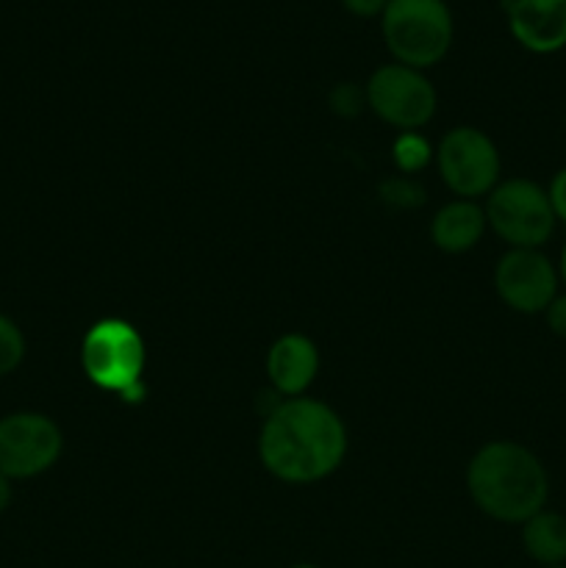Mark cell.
<instances>
[{
	"instance_id": "cell-10",
	"label": "cell",
	"mask_w": 566,
	"mask_h": 568,
	"mask_svg": "<svg viewBox=\"0 0 566 568\" xmlns=\"http://www.w3.org/2000/svg\"><path fill=\"white\" fill-rule=\"evenodd\" d=\"M508 31L538 55L566 48V0H503Z\"/></svg>"
},
{
	"instance_id": "cell-5",
	"label": "cell",
	"mask_w": 566,
	"mask_h": 568,
	"mask_svg": "<svg viewBox=\"0 0 566 568\" xmlns=\"http://www.w3.org/2000/svg\"><path fill=\"white\" fill-rule=\"evenodd\" d=\"M486 222L511 250H538L555 231V214L538 183L514 178L488 192Z\"/></svg>"
},
{
	"instance_id": "cell-12",
	"label": "cell",
	"mask_w": 566,
	"mask_h": 568,
	"mask_svg": "<svg viewBox=\"0 0 566 568\" xmlns=\"http://www.w3.org/2000/svg\"><path fill=\"white\" fill-rule=\"evenodd\" d=\"M486 225V211L481 205L472 200H455L433 216L431 236L444 253H466L481 242Z\"/></svg>"
},
{
	"instance_id": "cell-6",
	"label": "cell",
	"mask_w": 566,
	"mask_h": 568,
	"mask_svg": "<svg viewBox=\"0 0 566 568\" xmlns=\"http://www.w3.org/2000/svg\"><path fill=\"white\" fill-rule=\"evenodd\" d=\"M64 436L44 414H9L0 419V475L9 480H28L59 460Z\"/></svg>"
},
{
	"instance_id": "cell-21",
	"label": "cell",
	"mask_w": 566,
	"mask_h": 568,
	"mask_svg": "<svg viewBox=\"0 0 566 568\" xmlns=\"http://www.w3.org/2000/svg\"><path fill=\"white\" fill-rule=\"evenodd\" d=\"M11 505V480L0 475V514Z\"/></svg>"
},
{
	"instance_id": "cell-22",
	"label": "cell",
	"mask_w": 566,
	"mask_h": 568,
	"mask_svg": "<svg viewBox=\"0 0 566 568\" xmlns=\"http://www.w3.org/2000/svg\"><path fill=\"white\" fill-rule=\"evenodd\" d=\"M560 281L566 283V244H564V253H560V270H558Z\"/></svg>"
},
{
	"instance_id": "cell-8",
	"label": "cell",
	"mask_w": 566,
	"mask_h": 568,
	"mask_svg": "<svg viewBox=\"0 0 566 568\" xmlns=\"http://www.w3.org/2000/svg\"><path fill=\"white\" fill-rule=\"evenodd\" d=\"M438 172L458 197H481L499 181V153L477 128H455L438 144Z\"/></svg>"
},
{
	"instance_id": "cell-24",
	"label": "cell",
	"mask_w": 566,
	"mask_h": 568,
	"mask_svg": "<svg viewBox=\"0 0 566 568\" xmlns=\"http://www.w3.org/2000/svg\"><path fill=\"white\" fill-rule=\"evenodd\" d=\"M544 568H566V564L564 566H544Z\"/></svg>"
},
{
	"instance_id": "cell-17",
	"label": "cell",
	"mask_w": 566,
	"mask_h": 568,
	"mask_svg": "<svg viewBox=\"0 0 566 568\" xmlns=\"http://www.w3.org/2000/svg\"><path fill=\"white\" fill-rule=\"evenodd\" d=\"M364 100H366V92H361V89L353 87V83H338V87L331 92L333 111L342 116L358 114V111L364 109Z\"/></svg>"
},
{
	"instance_id": "cell-3",
	"label": "cell",
	"mask_w": 566,
	"mask_h": 568,
	"mask_svg": "<svg viewBox=\"0 0 566 568\" xmlns=\"http://www.w3.org/2000/svg\"><path fill=\"white\" fill-rule=\"evenodd\" d=\"M381 31L397 64L427 70L447 55L455 22L444 0H388Z\"/></svg>"
},
{
	"instance_id": "cell-4",
	"label": "cell",
	"mask_w": 566,
	"mask_h": 568,
	"mask_svg": "<svg viewBox=\"0 0 566 568\" xmlns=\"http://www.w3.org/2000/svg\"><path fill=\"white\" fill-rule=\"evenodd\" d=\"M81 364L94 386L125 403L144 397V342L128 322L103 320L89 327L81 344Z\"/></svg>"
},
{
	"instance_id": "cell-16",
	"label": "cell",
	"mask_w": 566,
	"mask_h": 568,
	"mask_svg": "<svg viewBox=\"0 0 566 568\" xmlns=\"http://www.w3.org/2000/svg\"><path fill=\"white\" fill-rule=\"evenodd\" d=\"M381 194L386 203L400 205V209H411V205H420L425 200L422 197V189L414 181H408V178H394V181L383 183Z\"/></svg>"
},
{
	"instance_id": "cell-14",
	"label": "cell",
	"mask_w": 566,
	"mask_h": 568,
	"mask_svg": "<svg viewBox=\"0 0 566 568\" xmlns=\"http://www.w3.org/2000/svg\"><path fill=\"white\" fill-rule=\"evenodd\" d=\"M22 358H26V336L17 322L0 314V377L11 375L22 364Z\"/></svg>"
},
{
	"instance_id": "cell-15",
	"label": "cell",
	"mask_w": 566,
	"mask_h": 568,
	"mask_svg": "<svg viewBox=\"0 0 566 568\" xmlns=\"http://www.w3.org/2000/svg\"><path fill=\"white\" fill-rule=\"evenodd\" d=\"M394 161L403 172H416L431 161V144L420 133L408 131L394 142Z\"/></svg>"
},
{
	"instance_id": "cell-11",
	"label": "cell",
	"mask_w": 566,
	"mask_h": 568,
	"mask_svg": "<svg viewBox=\"0 0 566 568\" xmlns=\"http://www.w3.org/2000/svg\"><path fill=\"white\" fill-rule=\"evenodd\" d=\"M316 369H320V353L314 342L300 333L277 338L266 355V375L283 397H300L314 383Z\"/></svg>"
},
{
	"instance_id": "cell-1",
	"label": "cell",
	"mask_w": 566,
	"mask_h": 568,
	"mask_svg": "<svg viewBox=\"0 0 566 568\" xmlns=\"http://www.w3.org/2000/svg\"><path fill=\"white\" fill-rule=\"evenodd\" d=\"M261 464L277 480L305 486L325 480L342 466L347 430L336 410L309 397L277 403L266 416L259 438Z\"/></svg>"
},
{
	"instance_id": "cell-13",
	"label": "cell",
	"mask_w": 566,
	"mask_h": 568,
	"mask_svg": "<svg viewBox=\"0 0 566 568\" xmlns=\"http://www.w3.org/2000/svg\"><path fill=\"white\" fill-rule=\"evenodd\" d=\"M522 547L536 564L564 566L566 564V516L555 510H538L522 525Z\"/></svg>"
},
{
	"instance_id": "cell-18",
	"label": "cell",
	"mask_w": 566,
	"mask_h": 568,
	"mask_svg": "<svg viewBox=\"0 0 566 568\" xmlns=\"http://www.w3.org/2000/svg\"><path fill=\"white\" fill-rule=\"evenodd\" d=\"M547 197H549V205H553L555 220L566 225V170H560L558 175L553 178V183H549L547 189Z\"/></svg>"
},
{
	"instance_id": "cell-19",
	"label": "cell",
	"mask_w": 566,
	"mask_h": 568,
	"mask_svg": "<svg viewBox=\"0 0 566 568\" xmlns=\"http://www.w3.org/2000/svg\"><path fill=\"white\" fill-rule=\"evenodd\" d=\"M544 314H547L549 331L558 338H566V294H558Z\"/></svg>"
},
{
	"instance_id": "cell-9",
	"label": "cell",
	"mask_w": 566,
	"mask_h": 568,
	"mask_svg": "<svg viewBox=\"0 0 566 568\" xmlns=\"http://www.w3.org/2000/svg\"><path fill=\"white\" fill-rule=\"evenodd\" d=\"M558 270L538 250H511L494 270V288L508 308L542 314L558 297Z\"/></svg>"
},
{
	"instance_id": "cell-23",
	"label": "cell",
	"mask_w": 566,
	"mask_h": 568,
	"mask_svg": "<svg viewBox=\"0 0 566 568\" xmlns=\"http://www.w3.org/2000/svg\"><path fill=\"white\" fill-rule=\"evenodd\" d=\"M292 568H320V566H311V564H297V566H292Z\"/></svg>"
},
{
	"instance_id": "cell-7",
	"label": "cell",
	"mask_w": 566,
	"mask_h": 568,
	"mask_svg": "<svg viewBox=\"0 0 566 568\" xmlns=\"http://www.w3.org/2000/svg\"><path fill=\"white\" fill-rule=\"evenodd\" d=\"M366 103L383 122L408 133L431 122V116L436 114L438 98L422 70L394 61V64L372 72L370 83H366Z\"/></svg>"
},
{
	"instance_id": "cell-2",
	"label": "cell",
	"mask_w": 566,
	"mask_h": 568,
	"mask_svg": "<svg viewBox=\"0 0 566 568\" xmlns=\"http://www.w3.org/2000/svg\"><path fill=\"white\" fill-rule=\"evenodd\" d=\"M466 486L477 508L505 525H525L544 510L549 477L542 460L516 442H492L472 458Z\"/></svg>"
},
{
	"instance_id": "cell-20",
	"label": "cell",
	"mask_w": 566,
	"mask_h": 568,
	"mask_svg": "<svg viewBox=\"0 0 566 568\" xmlns=\"http://www.w3.org/2000/svg\"><path fill=\"white\" fill-rule=\"evenodd\" d=\"M388 0H342L344 9L353 17H361V20H372V17H381L383 9H386Z\"/></svg>"
}]
</instances>
